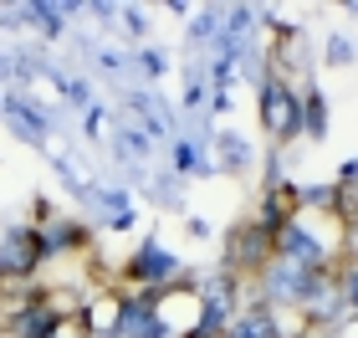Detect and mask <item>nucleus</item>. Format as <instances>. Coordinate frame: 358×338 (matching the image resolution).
<instances>
[{"instance_id": "nucleus-1", "label": "nucleus", "mask_w": 358, "mask_h": 338, "mask_svg": "<svg viewBox=\"0 0 358 338\" xmlns=\"http://www.w3.org/2000/svg\"><path fill=\"white\" fill-rule=\"evenodd\" d=\"M262 118H266V128H271L276 139H292V134H297L302 108L292 103L287 83H266V87H262Z\"/></svg>"}, {"instance_id": "nucleus-2", "label": "nucleus", "mask_w": 358, "mask_h": 338, "mask_svg": "<svg viewBox=\"0 0 358 338\" xmlns=\"http://www.w3.org/2000/svg\"><path fill=\"white\" fill-rule=\"evenodd\" d=\"M138 277H143V282H169V277H174V262H169L164 251H143V256H138Z\"/></svg>"}, {"instance_id": "nucleus-3", "label": "nucleus", "mask_w": 358, "mask_h": 338, "mask_svg": "<svg viewBox=\"0 0 358 338\" xmlns=\"http://www.w3.org/2000/svg\"><path fill=\"white\" fill-rule=\"evenodd\" d=\"M348 302H353V313H358V272L348 277Z\"/></svg>"}]
</instances>
